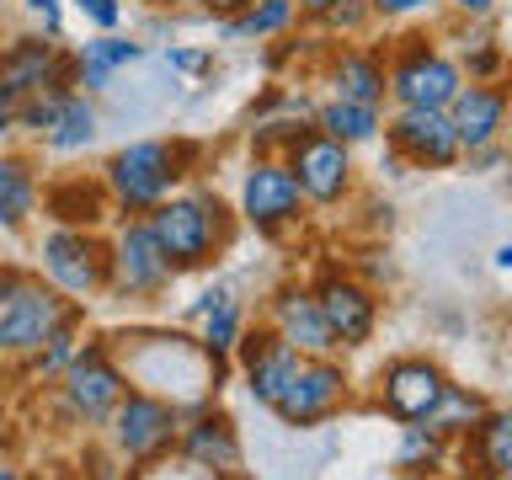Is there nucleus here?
<instances>
[{"mask_svg":"<svg viewBox=\"0 0 512 480\" xmlns=\"http://www.w3.org/2000/svg\"><path fill=\"white\" fill-rule=\"evenodd\" d=\"M48 214L64 219L70 230H80V224H96L107 214V198L96 187H86V176H75V182H64V187L48 192Z\"/></svg>","mask_w":512,"mask_h":480,"instance_id":"24","label":"nucleus"},{"mask_svg":"<svg viewBox=\"0 0 512 480\" xmlns=\"http://www.w3.org/2000/svg\"><path fill=\"white\" fill-rule=\"evenodd\" d=\"M454 6H459V11H470V16H486L496 0H454Z\"/></svg>","mask_w":512,"mask_h":480,"instance_id":"38","label":"nucleus"},{"mask_svg":"<svg viewBox=\"0 0 512 480\" xmlns=\"http://www.w3.org/2000/svg\"><path fill=\"white\" fill-rule=\"evenodd\" d=\"M422 6H432V0H368V11H374V16H411Z\"/></svg>","mask_w":512,"mask_h":480,"instance_id":"36","label":"nucleus"},{"mask_svg":"<svg viewBox=\"0 0 512 480\" xmlns=\"http://www.w3.org/2000/svg\"><path fill=\"white\" fill-rule=\"evenodd\" d=\"M475 416H480V400H475V395H464V390H443V400L432 406L427 422L448 427V422H475Z\"/></svg>","mask_w":512,"mask_h":480,"instance_id":"30","label":"nucleus"},{"mask_svg":"<svg viewBox=\"0 0 512 480\" xmlns=\"http://www.w3.org/2000/svg\"><path fill=\"white\" fill-rule=\"evenodd\" d=\"M6 128H11V118H0V134H6Z\"/></svg>","mask_w":512,"mask_h":480,"instance_id":"41","label":"nucleus"},{"mask_svg":"<svg viewBox=\"0 0 512 480\" xmlns=\"http://www.w3.org/2000/svg\"><path fill=\"white\" fill-rule=\"evenodd\" d=\"M64 320V299L43 283H22V278H6L0 283V352H32L48 342Z\"/></svg>","mask_w":512,"mask_h":480,"instance_id":"4","label":"nucleus"},{"mask_svg":"<svg viewBox=\"0 0 512 480\" xmlns=\"http://www.w3.org/2000/svg\"><path fill=\"white\" fill-rule=\"evenodd\" d=\"M507 182H512V160H507Z\"/></svg>","mask_w":512,"mask_h":480,"instance_id":"43","label":"nucleus"},{"mask_svg":"<svg viewBox=\"0 0 512 480\" xmlns=\"http://www.w3.org/2000/svg\"><path fill=\"white\" fill-rule=\"evenodd\" d=\"M272 320H278V336L288 347H304V352H331L336 336L326 326V315H320V304L310 294H299V288H283L278 299H272Z\"/></svg>","mask_w":512,"mask_h":480,"instance_id":"18","label":"nucleus"},{"mask_svg":"<svg viewBox=\"0 0 512 480\" xmlns=\"http://www.w3.org/2000/svg\"><path fill=\"white\" fill-rule=\"evenodd\" d=\"M144 224H150V235L160 240L171 267H198L219 246V203L214 198H166L144 214Z\"/></svg>","mask_w":512,"mask_h":480,"instance_id":"2","label":"nucleus"},{"mask_svg":"<svg viewBox=\"0 0 512 480\" xmlns=\"http://www.w3.org/2000/svg\"><path fill=\"white\" fill-rule=\"evenodd\" d=\"M0 480H16V475H11V470H0Z\"/></svg>","mask_w":512,"mask_h":480,"instance_id":"42","label":"nucleus"},{"mask_svg":"<svg viewBox=\"0 0 512 480\" xmlns=\"http://www.w3.org/2000/svg\"><path fill=\"white\" fill-rule=\"evenodd\" d=\"M336 406H342V368H331V363H299L294 379L283 384V395L272 400V411L288 427H310L320 416H331Z\"/></svg>","mask_w":512,"mask_h":480,"instance_id":"11","label":"nucleus"},{"mask_svg":"<svg viewBox=\"0 0 512 480\" xmlns=\"http://www.w3.org/2000/svg\"><path fill=\"white\" fill-rule=\"evenodd\" d=\"M155 6H198V0H155Z\"/></svg>","mask_w":512,"mask_h":480,"instance_id":"40","label":"nucleus"},{"mask_svg":"<svg viewBox=\"0 0 512 480\" xmlns=\"http://www.w3.org/2000/svg\"><path fill=\"white\" fill-rule=\"evenodd\" d=\"M459 86H464V70L448 54H438L427 38H406L390 75H384V91L395 96V107H448Z\"/></svg>","mask_w":512,"mask_h":480,"instance_id":"3","label":"nucleus"},{"mask_svg":"<svg viewBox=\"0 0 512 480\" xmlns=\"http://www.w3.org/2000/svg\"><path fill=\"white\" fill-rule=\"evenodd\" d=\"M48 144H54V150H86V144L96 139V107L86 102V96H64V107H59V118H54V128H48L43 134Z\"/></svg>","mask_w":512,"mask_h":480,"instance_id":"25","label":"nucleus"},{"mask_svg":"<svg viewBox=\"0 0 512 480\" xmlns=\"http://www.w3.org/2000/svg\"><path fill=\"white\" fill-rule=\"evenodd\" d=\"M315 123H320V134L336 139V144H363V139H374L379 134V107H363V102H326L315 112Z\"/></svg>","mask_w":512,"mask_h":480,"instance_id":"21","label":"nucleus"},{"mask_svg":"<svg viewBox=\"0 0 512 480\" xmlns=\"http://www.w3.org/2000/svg\"><path fill=\"white\" fill-rule=\"evenodd\" d=\"M475 459L486 464V475L512 470V416H491L486 427H475Z\"/></svg>","mask_w":512,"mask_h":480,"instance_id":"28","label":"nucleus"},{"mask_svg":"<svg viewBox=\"0 0 512 480\" xmlns=\"http://www.w3.org/2000/svg\"><path fill=\"white\" fill-rule=\"evenodd\" d=\"M198 310L208 315V320H203V342H208V352H230V347L240 342V304L224 294V288H214V294H203Z\"/></svg>","mask_w":512,"mask_h":480,"instance_id":"27","label":"nucleus"},{"mask_svg":"<svg viewBox=\"0 0 512 480\" xmlns=\"http://www.w3.org/2000/svg\"><path fill=\"white\" fill-rule=\"evenodd\" d=\"M496 267H512V246H502V251H496Z\"/></svg>","mask_w":512,"mask_h":480,"instance_id":"39","label":"nucleus"},{"mask_svg":"<svg viewBox=\"0 0 512 480\" xmlns=\"http://www.w3.org/2000/svg\"><path fill=\"white\" fill-rule=\"evenodd\" d=\"M507 480H512V470H507Z\"/></svg>","mask_w":512,"mask_h":480,"instance_id":"45","label":"nucleus"},{"mask_svg":"<svg viewBox=\"0 0 512 480\" xmlns=\"http://www.w3.org/2000/svg\"><path fill=\"white\" fill-rule=\"evenodd\" d=\"M134 59H139V43L102 32V38H91L86 48H80L75 80H80L86 91H107V86H112V70H123V64H134Z\"/></svg>","mask_w":512,"mask_h":480,"instance_id":"19","label":"nucleus"},{"mask_svg":"<svg viewBox=\"0 0 512 480\" xmlns=\"http://www.w3.org/2000/svg\"><path fill=\"white\" fill-rule=\"evenodd\" d=\"M75 11L86 16L91 27H102V32H112L123 22V0H75Z\"/></svg>","mask_w":512,"mask_h":480,"instance_id":"31","label":"nucleus"},{"mask_svg":"<svg viewBox=\"0 0 512 480\" xmlns=\"http://www.w3.org/2000/svg\"><path fill=\"white\" fill-rule=\"evenodd\" d=\"M331 86H336V96L342 102H363V107H379L384 102V64L374 59V54H342L331 64Z\"/></svg>","mask_w":512,"mask_h":480,"instance_id":"20","label":"nucleus"},{"mask_svg":"<svg viewBox=\"0 0 512 480\" xmlns=\"http://www.w3.org/2000/svg\"><path fill=\"white\" fill-rule=\"evenodd\" d=\"M43 272L54 278V288L64 294H91V288H102L107 278V251L96 246L86 230H54L43 235Z\"/></svg>","mask_w":512,"mask_h":480,"instance_id":"9","label":"nucleus"},{"mask_svg":"<svg viewBox=\"0 0 512 480\" xmlns=\"http://www.w3.org/2000/svg\"><path fill=\"white\" fill-rule=\"evenodd\" d=\"M299 11H310V16H326L331 6H342V0H294Z\"/></svg>","mask_w":512,"mask_h":480,"instance_id":"37","label":"nucleus"},{"mask_svg":"<svg viewBox=\"0 0 512 480\" xmlns=\"http://www.w3.org/2000/svg\"><path fill=\"white\" fill-rule=\"evenodd\" d=\"M443 374L427 363H395L390 374H384V406H390V416H400V422H427L432 406L443 400Z\"/></svg>","mask_w":512,"mask_h":480,"instance_id":"16","label":"nucleus"},{"mask_svg":"<svg viewBox=\"0 0 512 480\" xmlns=\"http://www.w3.org/2000/svg\"><path fill=\"white\" fill-rule=\"evenodd\" d=\"M27 11L43 22L48 38H59V27H64V16H59V0H27Z\"/></svg>","mask_w":512,"mask_h":480,"instance_id":"33","label":"nucleus"},{"mask_svg":"<svg viewBox=\"0 0 512 480\" xmlns=\"http://www.w3.org/2000/svg\"><path fill=\"white\" fill-rule=\"evenodd\" d=\"M464 70H470L475 80L496 75V70H502V54H496V48H475V54H464Z\"/></svg>","mask_w":512,"mask_h":480,"instance_id":"34","label":"nucleus"},{"mask_svg":"<svg viewBox=\"0 0 512 480\" xmlns=\"http://www.w3.org/2000/svg\"><path fill=\"white\" fill-rule=\"evenodd\" d=\"M390 144L411 160V166H454L464 155L448 107H400L395 123H390Z\"/></svg>","mask_w":512,"mask_h":480,"instance_id":"7","label":"nucleus"},{"mask_svg":"<svg viewBox=\"0 0 512 480\" xmlns=\"http://www.w3.org/2000/svg\"><path fill=\"white\" fill-rule=\"evenodd\" d=\"M59 48L43 38H16L11 48H0V86H11L16 96L32 91H64L59 86Z\"/></svg>","mask_w":512,"mask_h":480,"instance_id":"15","label":"nucleus"},{"mask_svg":"<svg viewBox=\"0 0 512 480\" xmlns=\"http://www.w3.org/2000/svg\"><path fill=\"white\" fill-rule=\"evenodd\" d=\"M134 6H150V0H134Z\"/></svg>","mask_w":512,"mask_h":480,"instance_id":"44","label":"nucleus"},{"mask_svg":"<svg viewBox=\"0 0 512 480\" xmlns=\"http://www.w3.org/2000/svg\"><path fill=\"white\" fill-rule=\"evenodd\" d=\"M32 203H38V187H32L27 160L0 155V230H16V224H27Z\"/></svg>","mask_w":512,"mask_h":480,"instance_id":"22","label":"nucleus"},{"mask_svg":"<svg viewBox=\"0 0 512 480\" xmlns=\"http://www.w3.org/2000/svg\"><path fill=\"white\" fill-rule=\"evenodd\" d=\"M187 459H192V464H214V470H235V464H240V448H235L230 422L203 416V422L187 432Z\"/></svg>","mask_w":512,"mask_h":480,"instance_id":"23","label":"nucleus"},{"mask_svg":"<svg viewBox=\"0 0 512 480\" xmlns=\"http://www.w3.org/2000/svg\"><path fill=\"white\" fill-rule=\"evenodd\" d=\"M299 203L304 192L288 171V160H251L246 182H240V214H246L256 230H278V224L299 219Z\"/></svg>","mask_w":512,"mask_h":480,"instance_id":"6","label":"nucleus"},{"mask_svg":"<svg viewBox=\"0 0 512 480\" xmlns=\"http://www.w3.org/2000/svg\"><path fill=\"white\" fill-rule=\"evenodd\" d=\"M166 64L182 75H198V70H208V54L203 48H166Z\"/></svg>","mask_w":512,"mask_h":480,"instance_id":"32","label":"nucleus"},{"mask_svg":"<svg viewBox=\"0 0 512 480\" xmlns=\"http://www.w3.org/2000/svg\"><path fill=\"white\" fill-rule=\"evenodd\" d=\"M363 11H368V6H358V0H342V6H331L326 16H320V22H331V27H358Z\"/></svg>","mask_w":512,"mask_h":480,"instance_id":"35","label":"nucleus"},{"mask_svg":"<svg viewBox=\"0 0 512 480\" xmlns=\"http://www.w3.org/2000/svg\"><path fill=\"white\" fill-rule=\"evenodd\" d=\"M70 358H75V331H70V315H64L59 326L48 331V352H38V368L54 374V368H70Z\"/></svg>","mask_w":512,"mask_h":480,"instance_id":"29","label":"nucleus"},{"mask_svg":"<svg viewBox=\"0 0 512 480\" xmlns=\"http://www.w3.org/2000/svg\"><path fill=\"white\" fill-rule=\"evenodd\" d=\"M507 107H512L507 86H486V80H470V86H459V96L448 102V118H454L459 150H486V144L502 139Z\"/></svg>","mask_w":512,"mask_h":480,"instance_id":"12","label":"nucleus"},{"mask_svg":"<svg viewBox=\"0 0 512 480\" xmlns=\"http://www.w3.org/2000/svg\"><path fill=\"white\" fill-rule=\"evenodd\" d=\"M176 160H182V150H171V144H160V139L123 144V150L107 160V192H112V203L128 208V214H150L155 203L171 198L176 176H182Z\"/></svg>","mask_w":512,"mask_h":480,"instance_id":"1","label":"nucleus"},{"mask_svg":"<svg viewBox=\"0 0 512 480\" xmlns=\"http://www.w3.org/2000/svg\"><path fill=\"white\" fill-rule=\"evenodd\" d=\"M288 171H294V182L310 203H336L352 182V155L347 144H336L326 134H304L288 150Z\"/></svg>","mask_w":512,"mask_h":480,"instance_id":"8","label":"nucleus"},{"mask_svg":"<svg viewBox=\"0 0 512 480\" xmlns=\"http://www.w3.org/2000/svg\"><path fill=\"white\" fill-rule=\"evenodd\" d=\"M240 363H246V379H251V395L256 400H278L283 384L294 379L299 368V352L283 342L278 331H256V336H240Z\"/></svg>","mask_w":512,"mask_h":480,"instance_id":"14","label":"nucleus"},{"mask_svg":"<svg viewBox=\"0 0 512 480\" xmlns=\"http://www.w3.org/2000/svg\"><path fill=\"white\" fill-rule=\"evenodd\" d=\"M320 315H326V326L336 342H368V331H374V299H368V288H358L352 278H326L320 283Z\"/></svg>","mask_w":512,"mask_h":480,"instance_id":"17","label":"nucleus"},{"mask_svg":"<svg viewBox=\"0 0 512 480\" xmlns=\"http://www.w3.org/2000/svg\"><path fill=\"white\" fill-rule=\"evenodd\" d=\"M64 395H70V406L86 416V422H102V416L123 400V374L107 363L102 347H86L70 358V368H64Z\"/></svg>","mask_w":512,"mask_h":480,"instance_id":"13","label":"nucleus"},{"mask_svg":"<svg viewBox=\"0 0 512 480\" xmlns=\"http://www.w3.org/2000/svg\"><path fill=\"white\" fill-rule=\"evenodd\" d=\"M294 11H299L294 0H251L240 16L224 22V32H230V38H272V32H283L294 22Z\"/></svg>","mask_w":512,"mask_h":480,"instance_id":"26","label":"nucleus"},{"mask_svg":"<svg viewBox=\"0 0 512 480\" xmlns=\"http://www.w3.org/2000/svg\"><path fill=\"white\" fill-rule=\"evenodd\" d=\"M112 438L128 459H150L176 438V411L155 395H123L112 406Z\"/></svg>","mask_w":512,"mask_h":480,"instance_id":"10","label":"nucleus"},{"mask_svg":"<svg viewBox=\"0 0 512 480\" xmlns=\"http://www.w3.org/2000/svg\"><path fill=\"white\" fill-rule=\"evenodd\" d=\"M171 262L166 251H160V240L150 235V224L144 219H128L118 240H112V256H107V278L118 294L128 299H144V294H160V288L171 283Z\"/></svg>","mask_w":512,"mask_h":480,"instance_id":"5","label":"nucleus"}]
</instances>
